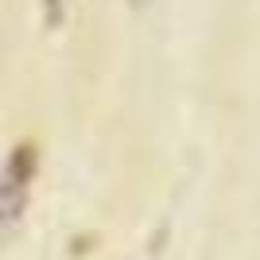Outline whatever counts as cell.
Returning a JSON list of instances; mask_svg holds the SVG:
<instances>
[{
    "instance_id": "obj_1",
    "label": "cell",
    "mask_w": 260,
    "mask_h": 260,
    "mask_svg": "<svg viewBox=\"0 0 260 260\" xmlns=\"http://www.w3.org/2000/svg\"><path fill=\"white\" fill-rule=\"evenodd\" d=\"M35 167H39V148L31 140L16 144V152L8 155L4 171H0V221H16L27 202V190H31Z\"/></svg>"
}]
</instances>
